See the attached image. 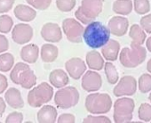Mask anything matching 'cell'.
<instances>
[{
  "mask_svg": "<svg viewBox=\"0 0 151 123\" xmlns=\"http://www.w3.org/2000/svg\"><path fill=\"white\" fill-rule=\"evenodd\" d=\"M65 68L73 80H78L86 72V64L83 59L79 57H72L65 63Z\"/></svg>",
  "mask_w": 151,
  "mask_h": 123,
  "instance_id": "9c48e42d",
  "label": "cell"
},
{
  "mask_svg": "<svg viewBox=\"0 0 151 123\" xmlns=\"http://www.w3.org/2000/svg\"><path fill=\"white\" fill-rule=\"evenodd\" d=\"M40 56L44 63H52L59 56V49L52 44H44L40 49Z\"/></svg>",
  "mask_w": 151,
  "mask_h": 123,
  "instance_id": "e0dca14e",
  "label": "cell"
},
{
  "mask_svg": "<svg viewBox=\"0 0 151 123\" xmlns=\"http://www.w3.org/2000/svg\"><path fill=\"white\" fill-rule=\"evenodd\" d=\"M10 79L15 85H20L25 89H30L37 84V76L25 63H17L10 72Z\"/></svg>",
  "mask_w": 151,
  "mask_h": 123,
  "instance_id": "7a4b0ae2",
  "label": "cell"
},
{
  "mask_svg": "<svg viewBox=\"0 0 151 123\" xmlns=\"http://www.w3.org/2000/svg\"><path fill=\"white\" fill-rule=\"evenodd\" d=\"M15 0H0V14H6L12 10Z\"/></svg>",
  "mask_w": 151,
  "mask_h": 123,
  "instance_id": "cb8c5ba5",
  "label": "cell"
},
{
  "mask_svg": "<svg viewBox=\"0 0 151 123\" xmlns=\"http://www.w3.org/2000/svg\"><path fill=\"white\" fill-rule=\"evenodd\" d=\"M53 88L47 82H42L33 88L27 96L28 103L33 108H38L49 103L53 96Z\"/></svg>",
  "mask_w": 151,
  "mask_h": 123,
  "instance_id": "3957f363",
  "label": "cell"
},
{
  "mask_svg": "<svg viewBox=\"0 0 151 123\" xmlns=\"http://www.w3.org/2000/svg\"><path fill=\"white\" fill-rule=\"evenodd\" d=\"M61 29L69 42L76 44L82 42L85 28L79 21L74 18H66L62 22Z\"/></svg>",
  "mask_w": 151,
  "mask_h": 123,
  "instance_id": "8992f818",
  "label": "cell"
},
{
  "mask_svg": "<svg viewBox=\"0 0 151 123\" xmlns=\"http://www.w3.org/2000/svg\"><path fill=\"white\" fill-rule=\"evenodd\" d=\"M9 49V41L7 38L0 34V54L5 53Z\"/></svg>",
  "mask_w": 151,
  "mask_h": 123,
  "instance_id": "484cf974",
  "label": "cell"
},
{
  "mask_svg": "<svg viewBox=\"0 0 151 123\" xmlns=\"http://www.w3.org/2000/svg\"><path fill=\"white\" fill-rule=\"evenodd\" d=\"M33 35V28L28 23H18L12 29V38L18 45L29 43Z\"/></svg>",
  "mask_w": 151,
  "mask_h": 123,
  "instance_id": "ba28073f",
  "label": "cell"
},
{
  "mask_svg": "<svg viewBox=\"0 0 151 123\" xmlns=\"http://www.w3.org/2000/svg\"><path fill=\"white\" fill-rule=\"evenodd\" d=\"M23 121V114L20 111H13L6 119V123H21Z\"/></svg>",
  "mask_w": 151,
  "mask_h": 123,
  "instance_id": "603a6c76",
  "label": "cell"
},
{
  "mask_svg": "<svg viewBox=\"0 0 151 123\" xmlns=\"http://www.w3.org/2000/svg\"><path fill=\"white\" fill-rule=\"evenodd\" d=\"M106 73H107L109 82L112 83L114 81V72H113V67L109 64H108L106 66Z\"/></svg>",
  "mask_w": 151,
  "mask_h": 123,
  "instance_id": "f1b7e54d",
  "label": "cell"
},
{
  "mask_svg": "<svg viewBox=\"0 0 151 123\" xmlns=\"http://www.w3.org/2000/svg\"><path fill=\"white\" fill-rule=\"evenodd\" d=\"M110 100L107 95L91 94L86 99V108L93 114L106 112L109 110Z\"/></svg>",
  "mask_w": 151,
  "mask_h": 123,
  "instance_id": "52a82bcc",
  "label": "cell"
},
{
  "mask_svg": "<svg viewBox=\"0 0 151 123\" xmlns=\"http://www.w3.org/2000/svg\"><path fill=\"white\" fill-rule=\"evenodd\" d=\"M58 123H74L76 122V117L72 113H62L56 119Z\"/></svg>",
  "mask_w": 151,
  "mask_h": 123,
  "instance_id": "d4e9b609",
  "label": "cell"
},
{
  "mask_svg": "<svg viewBox=\"0 0 151 123\" xmlns=\"http://www.w3.org/2000/svg\"><path fill=\"white\" fill-rule=\"evenodd\" d=\"M39 48L36 44H29L24 46L20 52L21 58L22 61L29 64H33L37 63V61L39 57Z\"/></svg>",
  "mask_w": 151,
  "mask_h": 123,
  "instance_id": "5bb4252c",
  "label": "cell"
},
{
  "mask_svg": "<svg viewBox=\"0 0 151 123\" xmlns=\"http://www.w3.org/2000/svg\"><path fill=\"white\" fill-rule=\"evenodd\" d=\"M82 88L87 92H93L98 90L101 86V76L94 72L89 71L84 73L81 81Z\"/></svg>",
  "mask_w": 151,
  "mask_h": 123,
  "instance_id": "8fae6325",
  "label": "cell"
},
{
  "mask_svg": "<svg viewBox=\"0 0 151 123\" xmlns=\"http://www.w3.org/2000/svg\"><path fill=\"white\" fill-rule=\"evenodd\" d=\"M40 34L42 38L49 43H57L62 39L61 29L54 22H47L44 24Z\"/></svg>",
  "mask_w": 151,
  "mask_h": 123,
  "instance_id": "30bf717a",
  "label": "cell"
},
{
  "mask_svg": "<svg viewBox=\"0 0 151 123\" xmlns=\"http://www.w3.org/2000/svg\"><path fill=\"white\" fill-rule=\"evenodd\" d=\"M86 64L90 69L93 70H101L102 68L103 60L101 57V54L97 51H90L86 54Z\"/></svg>",
  "mask_w": 151,
  "mask_h": 123,
  "instance_id": "ac0fdd59",
  "label": "cell"
},
{
  "mask_svg": "<svg viewBox=\"0 0 151 123\" xmlns=\"http://www.w3.org/2000/svg\"><path fill=\"white\" fill-rule=\"evenodd\" d=\"M34 9L44 11L49 8L52 4V0H25Z\"/></svg>",
  "mask_w": 151,
  "mask_h": 123,
  "instance_id": "7402d4cb",
  "label": "cell"
},
{
  "mask_svg": "<svg viewBox=\"0 0 151 123\" xmlns=\"http://www.w3.org/2000/svg\"><path fill=\"white\" fill-rule=\"evenodd\" d=\"M14 57L11 53H2L0 54V72H10L14 67Z\"/></svg>",
  "mask_w": 151,
  "mask_h": 123,
  "instance_id": "d6986e66",
  "label": "cell"
},
{
  "mask_svg": "<svg viewBox=\"0 0 151 123\" xmlns=\"http://www.w3.org/2000/svg\"><path fill=\"white\" fill-rule=\"evenodd\" d=\"M101 7L102 0H82L81 6L75 12V16L83 24H88L101 12Z\"/></svg>",
  "mask_w": 151,
  "mask_h": 123,
  "instance_id": "277c9868",
  "label": "cell"
},
{
  "mask_svg": "<svg viewBox=\"0 0 151 123\" xmlns=\"http://www.w3.org/2000/svg\"><path fill=\"white\" fill-rule=\"evenodd\" d=\"M57 115V110L52 105H42L37 114V119L39 123H54Z\"/></svg>",
  "mask_w": 151,
  "mask_h": 123,
  "instance_id": "9a60e30c",
  "label": "cell"
},
{
  "mask_svg": "<svg viewBox=\"0 0 151 123\" xmlns=\"http://www.w3.org/2000/svg\"><path fill=\"white\" fill-rule=\"evenodd\" d=\"M6 103L13 109H22L24 107V101L22 93L15 88H8L5 93Z\"/></svg>",
  "mask_w": 151,
  "mask_h": 123,
  "instance_id": "7c38bea8",
  "label": "cell"
},
{
  "mask_svg": "<svg viewBox=\"0 0 151 123\" xmlns=\"http://www.w3.org/2000/svg\"><path fill=\"white\" fill-rule=\"evenodd\" d=\"M14 27V21L11 16L7 14L0 15V33H9Z\"/></svg>",
  "mask_w": 151,
  "mask_h": 123,
  "instance_id": "ffe728a7",
  "label": "cell"
},
{
  "mask_svg": "<svg viewBox=\"0 0 151 123\" xmlns=\"http://www.w3.org/2000/svg\"><path fill=\"white\" fill-rule=\"evenodd\" d=\"M14 14L18 20L25 22H32L37 17V11L33 7L23 4L17 5L14 7Z\"/></svg>",
  "mask_w": 151,
  "mask_h": 123,
  "instance_id": "4fadbf2b",
  "label": "cell"
},
{
  "mask_svg": "<svg viewBox=\"0 0 151 123\" xmlns=\"http://www.w3.org/2000/svg\"><path fill=\"white\" fill-rule=\"evenodd\" d=\"M109 121V119H107L106 118H103V117H93V116H87L86 118H85L83 119V122L85 123H89V122H106V121Z\"/></svg>",
  "mask_w": 151,
  "mask_h": 123,
  "instance_id": "83f0119b",
  "label": "cell"
},
{
  "mask_svg": "<svg viewBox=\"0 0 151 123\" xmlns=\"http://www.w3.org/2000/svg\"><path fill=\"white\" fill-rule=\"evenodd\" d=\"M49 81L52 86L56 88H61L69 82L68 75L62 69H55L49 74Z\"/></svg>",
  "mask_w": 151,
  "mask_h": 123,
  "instance_id": "2e32d148",
  "label": "cell"
},
{
  "mask_svg": "<svg viewBox=\"0 0 151 123\" xmlns=\"http://www.w3.org/2000/svg\"><path fill=\"white\" fill-rule=\"evenodd\" d=\"M77 5V0H56L57 8L63 13L71 12Z\"/></svg>",
  "mask_w": 151,
  "mask_h": 123,
  "instance_id": "44dd1931",
  "label": "cell"
},
{
  "mask_svg": "<svg viewBox=\"0 0 151 123\" xmlns=\"http://www.w3.org/2000/svg\"><path fill=\"white\" fill-rule=\"evenodd\" d=\"M6 101L0 96V118H1L4 114V112L6 111Z\"/></svg>",
  "mask_w": 151,
  "mask_h": 123,
  "instance_id": "f546056e",
  "label": "cell"
},
{
  "mask_svg": "<svg viewBox=\"0 0 151 123\" xmlns=\"http://www.w3.org/2000/svg\"><path fill=\"white\" fill-rule=\"evenodd\" d=\"M80 99L78 90L75 87H63L54 95V103L60 109H69L76 106Z\"/></svg>",
  "mask_w": 151,
  "mask_h": 123,
  "instance_id": "5b68a950",
  "label": "cell"
},
{
  "mask_svg": "<svg viewBox=\"0 0 151 123\" xmlns=\"http://www.w3.org/2000/svg\"><path fill=\"white\" fill-rule=\"evenodd\" d=\"M8 88V80H7V78L0 73V94L2 93H5L6 90Z\"/></svg>",
  "mask_w": 151,
  "mask_h": 123,
  "instance_id": "4316f807",
  "label": "cell"
},
{
  "mask_svg": "<svg viewBox=\"0 0 151 123\" xmlns=\"http://www.w3.org/2000/svg\"><path fill=\"white\" fill-rule=\"evenodd\" d=\"M110 38V30L101 22H91L84 29L83 38L86 44L93 48L97 49L105 46Z\"/></svg>",
  "mask_w": 151,
  "mask_h": 123,
  "instance_id": "6da1fadb",
  "label": "cell"
}]
</instances>
